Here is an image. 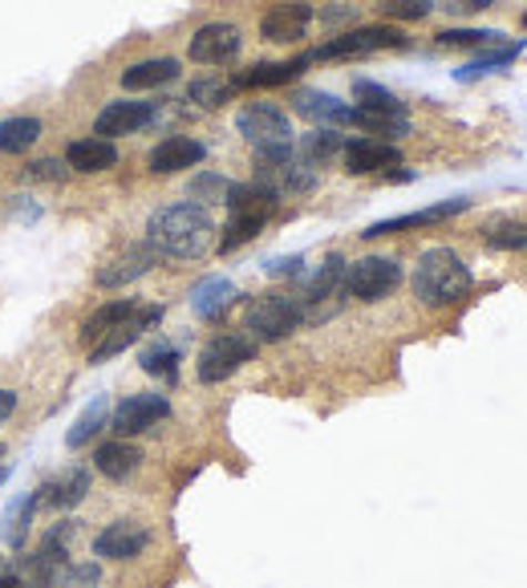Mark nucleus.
Here are the masks:
<instances>
[{"instance_id":"f257e3e1","label":"nucleus","mask_w":527,"mask_h":588,"mask_svg":"<svg viewBox=\"0 0 527 588\" xmlns=\"http://www.w3.org/2000/svg\"><path fill=\"white\" fill-rule=\"evenodd\" d=\"M215 235H220V227H215L207 207L183 200V203L159 207V212L146 220V235H142V240H146V247H151L159 260H200L211 252Z\"/></svg>"},{"instance_id":"f03ea898","label":"nucleus","mask_w":527,"mask_h":588,"mask_svg":"<svg viewBox=\"0 0 527 588\" xmlns=\"http://www.w3.org/2000/svg\"><path fill=\"white\" fill-rule=\"evenodd\" d=\"M411 288L422 308H450L470 296L475 272L455 247H426L411 272Z\"/></svg>"},{"instance_id":"7ed1b4c3","label":"nucleus","mask_w":527,"mask_h":588,"mask_svg":"<svg viewBox=\"0 0 527 588\" xmlns=\"http://www.w3.org/2000/svg\"><path fill=\"white\" fill-rule=\"evenodd\" d=\"M247 337L256 345L288 342L301 325H305V301L296 293H264L247 305Z\"/></svg>"},{"instance_id":"20e7f679","label":"nucleus","mask_w":527,"mask_h":588,"mask_svg":"<svg viewBox=\"0 0 527 588\" xmlns=\"http://www.w3.org/2000/svg\"><path fill=\"white\" fill-rule=\"evenodd\" d=\"M411 37L402 33L398 24H353L345 33L328 37L325 45L308 49L313 61H349V58H374L386 49H406Z\"/></svg>"},{"instance_id":"39448f33","label":"nucleus","mask_w":527,"mask_h":588,"mask_svg":"<svg viewBox=\"0 0 527 588\" xmlns=\"http://www.w3.org/2000/svg\"><path fill=\"white\" fill-rule=\"evenodd\" d=\"M260 345L247 337V333H215L207 345L200 349V362H195V374H200L203 386H220L227 377H235L247 362H256Z\"/></svg>"},{"instance_id":"423d86ee","label":"nucleus","mask_w":527,"mask_h":588,"mask_svg":"<svg viewBox=\"0 0 527 588\" xmlns=\"http://www.w3.org/2000/svg\"><path fill=\"white\" fill-rule=\"evenodd\" d=\"M235 130L244 134L252 151H276V146H293L296 142L293 118L284 114L276 102H247L235 114Z\"/></svg>"},{"instance_id":"0eeeda50","label":"nucleus","mask_w":527,"mask_h":588,"mask_svg":"<svg viewBox=\"0 0 527 588\" xmlns=\"http://www.w3.org/2000/svg\"><path fill=\"white\" fill-rule=\"evenodd\" d=\"M398 284H402V264L394 256H362V260H349V268H345V296L362 301V305L386 301Z\"/></svg>"},{"instance_id":"6e6552de","label":"nucleus","mask_w":527,"mask_h":588,"mask_svg":"<svg viewBox=\"0 0 527 588\" xmlns=\"http://www.w3.org/2000/svg\"><path fill=\"white\" fill-rule=\"evenodd\" d=\"M70 536H73V519H61V524H53V528H49V536L41 540V548L21 560V572H17V577H24L33 588L58 585L61 568L70 565Z\"/></svg>"},{"instance_id":"1a4fd4ad","label":"nucleus","mask_w":527,"mask_h":588,"mask_svg":"<svg viewBox=\"0 0 527 588\" xmlns=\"http://www.w3.org/2000/svg\"><path fill=\"white\" fill-rule=\"evenodd\" d=\"M166 418H171L166 394H130V398H122L114 410H110V430H114V438H134V435L154 430V426L166 423Z\"/></svg>"},{"instance_id":"9d476101","label":"nucleus","mask_w":527,"mask_h":588,"mask_svg":"<svg viewBox=\"0 0 527 588\" xmlns=\"http://www.w3.org/2000/svg\"><path fill=\"white\" fill-rule=\"evenodd\" d=\"M240 49H244V33H240V24L207 21L191 33L188 58L195 61V65H232V61L240 58Z\"/></svg>"},{"instance_id":"9b49d317","label":"nucleus","mask_w":527,"mask_h":588,"mask_svg":"<svg viewBox=\"0 0 527 588\" xmlns=\"http://www.w3.org/2000/svg\"><path fill=\"white\" fill-rule=\"evenodd\" d=\"M345 268H349V260L337 256V252L316 264V272L305 281V288L296 293L301 301H305V317L308 321H325L321 305H337L341 296H345Z\"/></svg>"},{"instance_id":"f8f14e48","label":"nucleus","mask_w":527,"mask_h":588,"mask_svg":"<svg viewBox=\"0 0 527 588\" xmlns=\"http://www.w3.org/2000/svg\"><path fill=\"white\" fill-rule=\"evenodd\" d=\"M316 21V9L308 0H281L260 17V37L272 45H296L308 37V24Z\"/></svg>"},{"instance_id":"ddd939ff","label":"nucleus","mask_w":527,"mask_h":588,"mask_svg":"<svg viewBox=\"0 0 527 588\" xmlns=\"http://www.w3.org/2000/svg\"><path fill=\"white\" fill-rule=\"evenodd\" d=\"M154 531L139 519H114V524H105L102 531L94 536V556L98 560H118V565H126L134 556H142L151 548Z\"/></svg>"},{"instance_id":"4468645a","label":"nucleus","mask_w":527,"mask_h":588,"mask_svg":"<svg viewBox=\"0 0 527 588\" xmlns=\"http://www.w3.org/2000/svg\"><path fill=\"white\" fill-rule=\"evenodd\" d=\"M159 118V102H134V98H118V102H105V110L94 118V134L98 139H126V134H139Z\"/></svg>"},{"instance_id":"2eb2a0df","label":"nucleus","mask_w":527,"mask_h":588,"mask_svg":"<svg viewBox=\"0 0 527 588\" xmlns=\"http://www.w3.org/2000/svg\"><path fill=\"white\" fill-rule=\"evenodd\" d=\"M159 321H163V305H139L126 321H122V325H114V330L105 333L102 342L90 345V365H105L110 357L126 353L130 345L139 342L142 333H151Z\"/></svg>"},{"instance_id":"dca6fc26","label":"nucleus","mask_w":527,"mask_h":588,"mask_svg":"<svg viewBox=\"0 0 527 588\" xmlns=\"http://www.w3.org/2000/svg\"><path fill=\"white\" fill-rule=\"evenodd\" d=\"M293 114H301L305 122H313V126H353V107L349 102H341L337 94H328V90H316V85H301V90H293Z\"/></svg>"},{"instance_id":"f3484780","label":"nucleus","mask_w":527,"mask_h":588,"mask_svg":"<svg viewBox=\"0 0 527 588\" xmlns=\"http://www.w3.org/2000/svg\"><path fill=\"white\" fill-rule=\"evenodd\" d=\"M341 163H345V175H386L389 166H402V151L394 142H382L365 134V139L345 142Z\"/></svg>"},{"instance_id":"a211bd4d","label":"nucleus","mask_w":527,"mask_h":588,"mask_svg":"<svg viewBox=\"0 0 527 588\" xmlns=\"http://www.w3.org/2000/svg\"><path fill=\"white\" fill-rule=\"evenodd\" d=\"M470 207V200H443L434 203V207H422V212H406V215H389V220H377L362 232V240H382V235H398V232H414V227H434L443 224V220H455Z\"/></svg>"},{"instance_id":"6ab92c4d","label":"nucleus","mask_w":527,"mask_h":588,"mask_svg":"<svg viewBox=\"0 0 527 588\" xmlns=\"http://www.w3.org/2000/svg\"><path fill=\"white\" fill-rule=\"evenodd\" d=\"M33 495H37V511H70V507H78L90 495V470L85 467L58 470Z\"/></svg>"},{"instance_id":"aec40b11","label":"nucleus","mask_w":527,"mask_h":588,"mask_svg":"<svg viewBox=\"0 0 527 588\" xmlns=\"http://www.w3.org/2000/svg\"><path fill=\"white\" fill-rule=\"evenodd\" d=\"M203 159H207V146H203L200 139H191V134H171V139H163L159 146H151L146 166H151V175H179V171L200 166Z\"/></svg>"},{"instance_id":"412c9836","label":"nucleus","mask_w":527,"mask_h":588,"mask_svg":"<svg viewBox=\"0 0 527 588\" xmlns=\"http://www.w3.org/2000/svg\"><path fill=\"white\" fill-rule=\"evenodd\" d=\"M188 305L200 321H223L227 317V308L240 305V288H235L227 276H203V281L188 293Z\"/></svg>"},{"instance_id":"4be33fe9","label":"nucleus","mask_w":527,"mask_h":588,"mask_svg":"<svg viewBox=\"0 0 527 588\" xmlns=\"http://www.w3.org/2000/svg\"><path fill=\"white\" fill-rule=\"evenodd\" d=\"M308 65H313V53H301V58H293V61H256L252 70L235 73L232 85L235 90H276V85L296 82Z\"/></svg>"},{"instance_id":"5701e85b","label":"nucleus","mask_w":527,"mask_h":588,"mask_svg":"<svg viewBox=\"0 0 527 588\" xmlns=\"http://www.w3.org/2000/svg\"><path fill=\"white\" fill-rule=\"evenodd\" d=\"M159 264V256H154L151 247H146V240L142 244H130L122 256H114L110 264H102L98 268V288H122V284H134V281H142L146 272Z\"/></svg>"},{"instance_id":"b1692460","label":"nucleus","mask_w":527,"mask_h":588,"mask_svg":"<svg viewBox=\"0 0 527 588\" xmlns=\"http://www.w3.org/2000/svg\"><path fill=\"white\" fill-rule=\"evenodd\" d=\"M65 166L78 175H102L110 166H118V146L110 139H73L65 146Z\"/></svg>"},{"instance_id":"393cba45","label":"nucleus","mask_w":527,"mask_h":588,"mask_svg":"<svg viewBox=\"0 0 527 588\" xmlns=\"http://www.w3.org/2000/svg\"><path fill=\"white\" fill-rule=\"evenodd\" d=\"M183 73V65H179V58H146V61H130L126 70H122V90H134V94H142V90H163V85H171Z\"/></svg>"},{"instance_id":"a878e982","label":"nucleus","mask_w":527,"mask_h":588,"mask_svg":"<svg viewBox=\"0 0 527 588\" xmlns=\"http://www.w3.org/2000/svg\"><path fill=\"white\" fill-rule=\"evenodd\" d=\"M142 467V450L130 443V438H110L94 450V470L114 483H126L134 470Z\"/></svg>"},{"instance_id":"bb28decb","label":"nucleus","mask_w":527,"mask_h":588,"mask_svg":"<svg viewBox=\"0 0 527 588\" xmlns=\"http://www.w3.org/2000/svg\"><path fill=\"white\" fill-rule=\"evenodd\" d=\"M524 49H527V37H519V41H504V45H491V49H479V58H470L467 65H458L455 70V82L470 85V82H479V78H487V73H499L504 65H511Z\"/></svg>"},{"instance_id":"cd10ccee","label":"nucleus","mask_w":527,"mask_h":588,"mask_svg":"<svg viewBox=\"0 0 527 588\" xmlns=\"http://www.w3.org/2000/svg\"><path fill=\"white\" fill-rule=\"evenodd\" d=\"M139 308V301H130V296H118V301H105L102 308H94L90 317L82 321V330H78V342L82 345H98L105 337V333L114 330V325H122V321L130 317Z\"/></svg>"},{"instance_id":"c85d7f7f","label":"nucleus","mask_w":527,"mask_h":588,"mask_svg":"<svg viewBox=\"0 0 527 588\" xmlns=\"http://www.w3.org/2000/svg\"><path fill=\"white\" fill-rule=\"evenodd\" d=\"M41 134H45V126H41V118H33V114L0 118V154L33 151L37 142H41Z\"/></svg>"},{"instance_id":"c756f323","label":"nucleus","mask_w":527,"mask_h":588,"mask_svg":"<svg viewBox=\"0 0 527 588\" xmlns=\"http://www.w3.org/2000/svg\"><path fill=\"white\" fill-rule=\"evenodd\" d=\"M33 516H37V495H21L4 507V519H0V540L9 544L12 552H21L24 540H29V528H33Z\"/></svg>"},{"instance_id":"7c9ffc66","label":"nucleus","mask_w":527,"mask_h":588,"mask_svg":"<svg viewBox=\"0 0 527 588\" xmlns=\"http://www.w3.org/2000/svg\"><path fill=\"white\" fill-rule=\"evenodd\" d=\"M272 220V212H232V220L223 224V232H220V252L227 256V252H235V247H244V244H252L260 232H264V224Z\"/></svg>"},{"instance_id":"2f4dec72","label":"nucleus","mask_w":527,"mask_h":588,"mask_svg":"<svg viewBox=\"0 0 527 588\" xmlns=\"http://www.w3.org/2000/svg\"><path fill=\"white\" fill-rule=\"evenodd\" d=\"M105 426H110V402H105V398H94L82 414H78V423L70 426V435H65V447H70V450L90 447V443H94V438L102 435Z\"/></svg>"},{"instance_id":"473e14b6","label":"nucleus","mask_w":527,"mask_h":588,"mask_svg":"<svg viewBox=\"0 0 527 588\" xmlns=\"http://www.w3.org/2000/svg\"><path fill=\"white\" fill-rule=\"evenodd\" d=\"M353 126H362L369 139L382 142H398L411 134V114H374V110H357L353 107Z\"/></svg>"},{"instance_id":"72a5a7b5","label":"nucleus","mask_w":527,"mask_h":588,"mask_svg":"<svg viewBox=\"0 0 527 588\" xmlns=\"http://www.w3.org/2000/svg\"><path fill=\"white\" fill-rule=\"evenodd\" d=\"M353 102H357V110H374V114H411V107L394 90H386L382 82H369V78L353 82Z\"/></svg>"},{"instance_id":"f704fd0d","label":"nucleus","mask_w":527,"mask_h":588,"mask_svg":"<svg viewBox=\"0 0 527 588\" xmlns=\"http://www.w3.org/2000/svg\"><path fill=\"white\" fill-rule=\"evenodd\" d=\"M179 362H183V353H179V345H171V342H151L139 353L142 374L159 377V382H179Z\"/></svg>"},{"instance_id":"c9c22d12","label":"nucleus","mask_w":527,"mask_h":588,"mask_svg":"<svg viewBox=\"0 0 527 588\" xmlns=\"http://www.w3.org/2000/svg\"><path fill=\"white\" fill-rule=\"evenodd\" d=\"M341 151H345V139L328 126H316L313 134L301 139V159H305L308 166H328Z\"/></svg>"},{"instance_id":"e433bc0d","label":"nucleus","mask_w":527,"mask_h":588,"mask_svg":"<svg viewBox=\"0 0 527 588\" xmlns=\"http://www.w3.org/2000/svg\"><path fill=\"white\" fill-rule=\"evenodd\" d=\"M483 244L495 252H527V220H495L483 227Z\"/></svg>"},{"instance_id":"4c0bfd02","label":"nucleus","mask_w":527,"mask_h":588,"mask_svg":"<svg viewBox=\"0 0 527 588\" xmlns=\"http://www.w3.org/2000/svg\"><path fill=\"white\" fill-rule=\"evenodd\" d=\"M434 41L443 49H491L504 45V33L499 29H443L434 33Z\"/></svg>"},{"instance_id":"58836bf2","label":"nucleus","mask_w":527,"mask_h":588,"mask_svg":"<svg viewBox=\"0 0 527 588\" xmlns=\"http://www.w3.org/2000/svg\"><path fill=\"white\" fill-rule=\"evenodd\" d=\"M232 94H235V85L223 82V78H195V82L188 85V102H195L200 110H220Z\"/></svg>"},{"instance_id":"ea45409f","label":"nucleus","mask_w":527,"mask_h":588,"mask_svg":"<svg viewBox=\"0 0 527 588\" xmlns=\"http://www.w3.org/2000/svg\"><path fill=\"white\" fill-rule=\"evenodd\" d=\"M227 191H232V179L215 175V171H200V175L191 179L188 200L211 207V203H227Z\"/></svg>"},{"instance_id":"a19ab883","label":"nucleus","mask_w":527,"mask_h":588,"mask_svg":"<svg viewBox=\"0 0 527 588\" xmlns=\"http://www.w3.org/2000/svg\"><path fill=\"white\" fill-rule=\"evenodd\" d=\"M377 12L386 21H402V24H414V21H426L434 12V0H377Z\"/></svg>"},{"instance_id":"79ce46f5","label":"nucleus","mask_w":527,"mask_h":588,"mask_svg":"<svg viewBox=\"0 0 527 588\" xmlns=\"http://www.w3.org/2000/svg\"><path fill=\"white\" fill-rule=\"evenodd\" d=\"M73 171L65 166V159H37V163L24 166V179L29 183H65Z\"/></svg>"},{"instance_id":"37998d69","label":"nucleus","mask_w":527,"mask_h":588,"mask_svg":"<svg viewBox=\"0 0 527 588\" xmlns=\"http://www.w3.org/2000/svg\"><path fill=\"white\" fill-rule=\"evenodd\" d=\"M58 580H65L70 588H98L102 585V568L98 565H65Z\"/></svg>"},{"instance_id":"c03bdc74","label":"nucleus","mask_w":527,"mask_h":588,"mask_svg":"<svg viewBox=\"0 0 527 588\" xmlns=\"http://www.w3.org/2000/svg\"><path fill=\"white\" fill-rule=\"evenodd\" d=\"M316 17H321L328 29H337V24H345V21H357V4H349V0H328V9H321Z\"/></svg>"},{"instance_id":"a18cd8bd","label":"nucleus","mask_w":527,"mask_h":588,"mask_svg":"<svg viewBox=\"0 0 527 588\" xmlns=\"http://www.w3.org/2000/svg\"><path fill=\"white\" fill-rule=\"evenodd\" d=\"M268 276H301L305 272V256H281V260H268L264 264Z\"/></svg>"},{"instance_id":"49530a36","label":"nucleus","mask_w":527,"mask_h":588,"mask_svg":"<svg viewBox=\"0 0 527 588\" xmlns=\"http://www.w3.org/2000/svg\"><path fill=\"white\" fill-rule=\"evenodd\" d=\"M17 406H21V394L17 389H4L0 386V426L9 423L12 414H17Z\"/></svg>"},{"instance_id":"de8ad7c7","label":"nucleus","mask_w":527,"mask_h":588,"mask_svg":"<svg viewBox=\"0 0 527 588\" xmlns=\"http://www.w3.org/2000/svg\"><path fill=\"white\" fill-rule=\"evenodd\" d=\"M504 0H458V9H470V12H483V9H495Z\"/></svg>"},{"instance_id":"09e8293b","label":"nucleus","mask_w":527,"mask_h":588,"mask_svg":"<svg viewBox=\"0 0 527 588\" xmlns=\"http://www.w3.org/2000/svg\"><path fill=\"white\" fill-rule=\"evenodd\" d=\"M382 179H386V183H411L414 171H386V175H382Z\"/></svg>"},{"instance_id":"8fccbe9b","label":"nucleus","mask_w":527,"mask_h":588,"mask_svg":"<svg viewBox=\"0 0 527 588\" xmlns=\"http://www.w3.org/2000/svg\"><path fill=\"white\" fill-rule=\"evenodd\" d=\"M0 588H21V577L12 572V577H0Z\"/></svg>"},{"instance_id":"3c124183","label":"nucleus","mask_w":527,"mask_h":588,"mask_svg":"<svg viewBox=\"0 0 527 588\" xmlns=\"http://www.w3.org/2000/svg\"><path fill=\"white\" fill-rule=\"evenodd\" d=\"M524 24H527V12H524Z\"/></svg>"},{"instance_id":"603ef678","label":"nucleus","mask_w":527,"mask_h":588,"mask_svg":"<svg viewBox=\"0 0 527 588\" xmlns=\"http://www.w3.org/2000/svg\"><path fill=\"white\" fill-rule=\"evenodd\" d=\"M0 455H4V447H0Z\"/></svg>"}]
</instances>
